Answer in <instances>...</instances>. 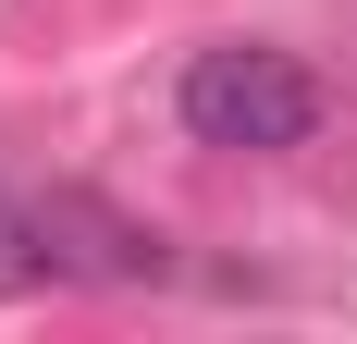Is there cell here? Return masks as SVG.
<instances>
[{"label":"cell","instance_id":"obj_1","mask_svg":"<svg viewBox=\"0 0 357 344\" xmlns=\"http://www.w3.org/2000/svg\"><path fill=\"white\" fill-rule=\"evenodd\" d=\"M173 111H185V136L222 148V160H284V148L321 136V74L296 49H271V37H210V49H185Z\"/></svg>","mask_w":357,"mask_h":344},{"label":"cell","instance_id":"obj_2","mask_svg":"<svg viewBox=\"0 0 357 344\" xmlns=\"http://www.w3.org/2000/svg\"><path fill=\"white\" fill-rule=\"evenodd\" d=\"M50 283H74L62 209L50 197H0V308H13V295H50Z\"/></svg>","mask_w":357,"mask_h":344}]
</instances>
